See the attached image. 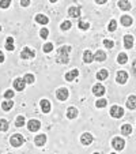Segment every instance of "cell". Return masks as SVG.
Masks as SVG:
<instances>
[{"instance_id": "obj_1", "label": "cell", "mask_w": 136, "mask_h": 154, "mask_svg": "<svg viewBox=\"0 0 136 154\" xmlns=\"http://www.w3.org/2000/svg\"><path fill=\"white\" fill-rule=\"evenodd\" d=\"M10 143H11V146H14V147H19V146H22L25 143V138L20 134H14L10 138Z\"/></svg>"}, {"instance_id": "obj_2", "label": "cell", "mask_w": 136, "mask_h": 154, "mask_svg": "<svg viewBox=\"0 0 136 154\" xmlns=\"http://www.w3.org/2000/svg\"><path fill=\"white\" fill-rule=\"evenodd\" d=\"M122 115H124V109H122L121 106H119V105H113L112 108H110V116L114 117V119H120V117H122Z\"/></svg>"}, {"instance_id": "obj_3", "label": "cell", "mask_w": 136, "mask_h": 154, "mask_svg": "<svg viewBox=\"0 0 136 154\" xmlns=\"http://www.w3.org/2000/svg\"><path fill=\"white\" fill-rule=\"evenodd\" d=\"M112 146H113V149H114V150L120 151V150H122V149L125 147V142H124V139H122V138L116 137V138H113Z\"/></svg>"}, {"instance_id": "obj_4", "label": "cell", "mask_w": 136, "mask_h": 154, "mask_svg": "<svg viewBox=\"0 0 136 154\" xmlns=\"http://www.w3.org/2000/svg\"><path fill=\"white\" fill-rule=\"evenodd\" d=\"M40 127H41V123L35 119H32L27 122V128H29V131H32V132H37V131L40 130Z\"/></svg>"}, {"instance_id": "obj_5", "label": "cell", "mask_w": 136, "mask_h": 154, "mask_svg": "<svg viewBox=\"0 0 136 154\" xmlns=\"http://www.w3.org/2000/svg\"><path fill=\"white\" fill-rule=\"evenodd\" d=\"M93 94H94V96H97V97H99V98H101V97L105 94V86H102L101 83L94 85V86H93Z\"/></svg>"}, {"instance_id": "obj_6", "label": "cell", "mask_w": 136, "mask_h": 154, "mask_svg": "<svg viewBox=\"0 0 136 154\" xmlns=\"http://www.w3.org/2000/svg\"><path fill=\"white\" fill-rule=\"evenodd\" d=\"M68 96H70L68 89H64V87H61V89H59V90L56 91V97H57V100H60V101H65V100L68 98Z\"/></svg>"}, {"instance_id": "obj_7", "label": "cell", "mask_w": 136, "mask_h": 154, "mask_svg": "<svg viewBox=\"0 0 136 154\" xmlns=\"http://www.w3.org/2000/svg\"><path fill=\"white\" fill-rule=\"evenodd\" d=\"M116 81H117V83H120V85L127 83L128 72H127V71H119V72H117V75H116Z\"/></svg>"}, {"instance_id": "obj_8", "label": "cell", "mask_w": 136, "mask_h": 154, "mask_svg": "<svg viewBox=\"0 0 136 154\" xmlns=\"http://www.w3.org/2000/svg\"><path fill=\"white\" fill-rule=\"evenodd\" d=\"M25 86H26V82H25L23 78H17L14 81V89L18 91L25 90Z\"/></svg>"}, {"instance_id": "obj_9", "label": "cell", "mask_w": 136, "mask_h": 154, "mask_svg": "<svg viewBox=\"0 0 136 154\" xmlns=\"http://www.w3.org/2000/svg\"><path fill=\"white\" fill-rule=\"evenodd\" d=\"M34 56H35V52L27 47H25L23 49H22V52H20V57L22 59H32V57H34Z\"/></svg>"}, {"instance_id": "obj_10", "label": "cell", "mask_w": 136, "mask_h": 154, "mask_svg": "<svg viewBox=\"0 0 136 154\" xmlns=\"http://www.w3.org/2000/svg\"><path fill=\"white\" fill-rule=\"evenodd\" d=\"M83 61L87 63V64H90V63H93L94 61V53L90 49H86L83 52Z\"/></svg>"}, {"instance_id": "obj_11", "label": "cell", "mask_w": 136, "mask_h": 154, "mask_svg": "<svg viewBox=\"0 0 136 154\" xmlns=\"http://www.w3.org/2000/svg\"><path fill=\"white\" fill-rule=\"evenodd\" d=\"M80 142L83 143L84 146H89L90 143L93 142V137H91V134H89V132H84V134H82Z\"/></svg>"}, {"instance_id": "obj_12", "label": "cell", "mask_w": 136, "mask_h": 154, "mask_svg": "<svg viewBox=\"0 0 136 154\" xmlns=\"http://www.w3.org/2000/svg\"><path fill=\"white\" fill-rule=\"evenodd\" d=\"M34 143L37 146H44L45 143H47V135L45 134H40V135H37V137L34 138Z\"/></svg>"}, {"instance_id": "obj_13", "label": "cell", "mask_w": 136, "mask_h": 154, "mask_svg": "<svg viewBox=\"0 0 136 154\" xmlns=\"http://www.w3.org/2000/svg\"><path fill=\"white\" fill-rule=\"evenodd\" d=\"M68 15L71 18H79L80 17V8L79 7H70L68 8Z\"/></svg>"}, {"instance_id": "obj_14", "label": "cell", "mask_w": 136, "mask_h": 154, "mask_svg": "<svg viewBox=\"0 0 136 154\" xmlns=\"http://www.w3.org/2000/svg\"><path fill=\"white\" fill-rule=\"evenodd\" d=\"M40 105H41V109H42L44 113H49L50 112V102L48 100H41Z\"/></svg>"}, {"instance_id": "obj_15", "label": "cell", "mask_w": 136, "mask_h": 154, "mask_svg": "<svg viewBox=\"0 0 136 154\" xmlns=\"http://www.w3.org/2000/svg\"><path fill=\"white\" fill-rule=\"evenodd\" d=\"M70 52H71L70 45H64V47H60L57 49V56H68Z\"/></svg>"}, {"instance_id": "obj_16", "label": "cell", "mask_w": 136, "mask_h": 154, "mask_svg": "<svg viewBox=\"0 0 136 154\" xmlns=\"http://www.w3.org/2000/svg\"><path fill=\"white\" fill-rule=\"evenodd\" d=\"M124 47L127 48V49H131V48L133 47V35L131 34H127L124 37Z\"/></svg>"}, {"instance_id": "obj_17", "label": "cell", "mask_w": 136, "mask_h": 154, "mask_svg": "<svg viewBox=\"0 0 136 154\" xmlns=\"http://www.w3.org/2000/svg\"><path fill=\"white\" fill-rule=\"evenodd\" d=\"M120 22H121V25L122 26H125V27H128V26H131L132 25V18L129 17V15H122L121 18H120Z\"/></svg>"}, {"instance_id": "obj_18", "label": "cell", "mask_w": 136, "mask_h": 154, "mask_svg": "<svg viewBox=\"0 0 136 154\" xmlns=\"http://www.w3.org/2000/svg\"><path fill=\"white\" fill-rule=\"evenodd\" d=\"M78 75H79V71L75 68V70H72V71H70V72L65 74V81L72 82L75 78H78Z\"/></svg>"}, {"instance_id": "obj_19", "label": "cell", "mask_w": 136, "mask_h": 154, "mask_svg": "<svg viewBox=\"0 0 136 154\" xmlns=\"http://www.w3.org/2000/svg\"><path fill=\"white\" fill-rule=\"evenodd\" d=\"M35 22L40 25H47L48 22H49V18L47 17V15H42V14H38L35 15Z\"/></svg>"}, {"instance_id": "obj_20", "label": "cell", "mask_w": 136, "mask_h": 154, "mask_svg": "<svg viewBox=\"0 0 136 154\" xmlns=\"http://www.w3.org/2000/svg\"><path fill=\"white\" fill-rule=\"evenodd\" d=\"M119 7L122 10V11H129L132 6H131L129 0H120V2H119Z\"/></svg>"}, {"instance_id": "obj_21", "label": "cell", "mask_w": 136, "mask_h": 154, "mask_svg": "<svg viewBox=\"0 0 136 154\" xmlns=\"http://www.w3.org/2000/svg\"><path fill=\"white\" fill-rule=\"evenodd\" d=\"M94 60H97V61H105L106 60V53L104 52V51H97L95 53H94Z\"/></svg>"}, {"instance_id": "obj_22", "label": "cell", "mask_w": 136, "mask_h": 154, "mask_svg": "<svg viewBox=\"0 0 136 154\" xmlns=\"http://www.w3.org/2000/svg\"><path fill=\"white\" fill-rule=\"evenodd\" d=\"M78 113L79 112L75 106H71V108L67 109V117H68V119H75V117L78 116Z\"/></svg>"}, {"instance_id": "obj_23", "label": "cell", "mask_w": 136, "mask_h": 154, "mask_svg": "<svg viewBox=\"0 0 136 154\" xmlns=\"http://www.w3.org/2000/svg\"><path fill=\"white\" fill-rule=\"evenodd\" d=\"M127 106L129 109H136V96H129L127 100Z\"/></svg>"}, {"instance_id": "obj_24", "label": "cell", "mask_w": 136, "mask_h": 154, "mask_svg": "<svg viewBox=\"0 0 136 154\" xmlns=\"http://www.w3.org/2000/svg\"><path fill=\"white\" fill-rule=\"evenodd\" d=\"M12 106H14V101H12V100H6V101L2 102V108H3V111H6V112H8Z\"/></svg>"}, {"instance_id": "obj_25", "label": "cell", "mask_w": 136, "mask_h": 154, "mask_svg": "<svg viewBox=\"0 0 136 154\" xmlns=\"http://www.w3.org/2000/svg\"><path fill=\"white\" fill-rule=\"evenodd\" d=\"M107 75H109V72H107L106 70H99L98 72H97V79H98V81H105V79L107 78Z\"/></svg>"}, {"instance_id": "obj_26", "label": "cell", "mask_w": 136, "mask_h": 154, "mask_svg": "<svg viewBox=\"0 0 136 154\" xmlns=\"http://www.w3.org/2000/svg\"><path fill=\"white\" fill-rule=\"evenodd\" d=\"M15 45H14V38L12 37H8L6 41V49L7 51H14Z\"/></svg>"}, {"instance_id": "obj_27", "label": "cell", "mask_w": 136, "mask_h": 154, "mask_svg": "<svg viewBox=\"0 0 136 154\" xmlns=\"http://www.w3.org/2000/svg\"><path fill=\"white\" fill-rule=\"evenodd\" d=\"M121 132H122V135H131V132H132V125L124 124L121 127Z\"/></svg>"}, {"instance_id": "obj_28", "label": "cell", "mask_w": 136, "mask_h": 154, "mask_svg": "<svg viewBox=\"0 0 136 154\" xmlns=\"http://www.w3.org/2000/svg\"><path fill=\"white\" fill-rule=\"evenodd\" d=\"M71 26H72V23H71L70 20H64V22H61L60 25V29L63 30V32H67V30H70Z\"/></svg>"}, {"instance_id": "obj_29", "label": "cell", "mask_w": 136, "mask_h": 154, "mask_svg": "<svg viewBox=\"0 0 136 154\" xmlns=\"http://www.w3.org/2000/svg\"><path fill=\"white\" fill-rule=\"evenodd\" d=\"M127 61H128L127 53H120L119 57H117V63H119V64H125Z\"/></svg>"}, {"instance_id": "obj_30", "label": "cell", "mask_w": 136, "mask_h": 154, "mask_svg": "<svg viewBox=\"0 0 136 154\" xmlns=\"http://www.w3.org/2000/svg\"><path fill=\"white\" fill-rule=\"evenodd\" d=\"M8 130V122L4 119L0 120V132H6Z\"/></svg>"}, {"instance_id": "obj_31", "label": "cell", "mask_w": 136, "mask_h": 154, "mask_svg": "<svg viewBox=\"0 0 136 154\" xmlns=\"http://www.w3.org/2000/svg\"><path fill=\"white\" fill-rule=\"evenodd\" d=\"M42 51H44L45 53L52 52V51H53V44H52V42H47V44H45V45L42 47Z\"/></svg>"}, {"instance_id": "obj_32", "label": "cell", "mask_w": 136, "mask_h": 154, "mask_svg": "<svg viewBox=\"0 0 136 154\" xmlns=\"http://www.w3.org/2000/svg\"><path fill=\"white\" fill-rule=\"evenodd\" d=\"M23 79H25L26 83H34V81H35V78H34L33 74H26V75L23 76Z\"/></svg>"}, {"instance_id": "obj_33", "label": "cell", "mask_w": 136, "mask_h": 154, "mask_svg": "<svg viewBox=\"0 0 136 154\" xmlns=\"http://www.w3.org/2000/svg\"><path fill=\"white\" fill-rule=\"evenodd\" d=\"M107 105V101L105 98H101V100H97V102H95V106L97 108H105Z\"/></svg>"}, {"instance_id": "obj_34", "label": "cell", "mask_w": 136, "mask_h": 154, "mask_svg": "<svg viewBox=\"0 0 136 154\" xmlns=\"http://www.w3.org/2000/svg\"><path fill=\"white\" fill-rule=\"evenodd\" d=\"M117 29V22L114 19H112L109 22V26H107V30H109V32H114V30Z\"/></svg>"}, {"instance_id": "obj_35", "label": "cell", "mask_w": 136, "mask_h": 154, "mask_svg": "<svg viewBox=\"0 0 136 154\" xmlns=\"http://www.w3.org/2000/svg\"><path fill=\"white\" fill-rule=\"evenodd\" d=\"M78 27H79L80 30H87V29L90 27V23H87L86 20H80V22L78 23Z\"/></svg>"}, {"instance_id": "obj_36", "label": "cell", "mask_w": 136, "mask_h": 154, "mask_svg": "<svg viewBox=\"0 0 136 154\" xmlns=\"http://www.w3.org/2000/svg\"><path fill=\"white\" fill-rule=\"evenodd\" d=\"M15 125H17V127H22V125H25V117L23 116H18L17 120H15Z\"/></svg>"}, {"instance_id": "obj_37", "label": "cell", "mask_w": 136, "mask_h": 154, "mask_svg": "<svg viewBox=\"0 0 136 154\" xmlns=\"http://www.w3.org/2000/svg\"><path fill=\"white\" fill-rule=\"evenodd\" d=\"M11 6V0H0V8H8Z\"/></svg>"}, {"instance_id": "obj_38", "label": "cell", "mask_w": 136, "mask_h": 154, "mask_svg": "<svg viewBox=\"0 0 136 154\" xmlns=\"http://www.w3.org/2000/svg\"><path fill=\"white\" fill-rule=\"evenodd\" d=\"M56 61L60 63V64L68 63V56H57V57H56Z\"/></svg>"}, {"instance_id": "obj_39", "label": "cell", "mask_w": 136, "mask_h": 154, "mask_svg": "<svg viewBox=\"0 0 136 154\" xmlns=\"http://www.w3.org/2000/svg\"><path fill=\"white\" fill-rule=\"evenodd\" d=\"M40 35H41V38H47L48 35H49V30L45 29V27H44V29H41L40 30Z\"/></svg>"}, {"instance_id": "obj_40", "label": "cell", "mask_w": 136, "mask_h": 154, "mask_svg": "<svg viewBox=\"0 0 136 154\" xmlns=\"http://www.w3.org/2000/svg\"><path fill=\"white\" fill-rule=\"evenodd\" d=\"M4 98H6V100L14 98V90H7L6 93H4Z\"/></svg>"}, {"instance_id": "obj_41", "label": "cell", "mask_w": 136, "mask_h": 154, "mask_svg": "<svg viewBox=\"0 0 136 154\" xmlns=\"http://www.w3.org/2000/svg\"><path fill=\"white\" fill-rule=\"evenodd\" d=\"M104 45L106 48H109V49H112V48L114 47V42H113V41H110V40H104Z\"/></svg>"}, {"instance_id": "obj_42", "label": "cell", "mask_w": 136, "mask_h": 154, "mask_svg": "<svg viewBox=\"0 0 136 154\" xmlns=\"http://www.w3.org/2000/svg\"><path fill=\"white\" fill-rule=\"evenodd\" d=\"M30 4V0H20V6L22 7H27Z\"/></svg>"}, {"instance_id": "obj_43", "label": "cell", "mask_w": 136, "mask_h": 154, "mask_svg": "<svg viewBox=\"0 0 136 154\" xmlns=\"http://www.w3.org/2000/svg\"><path fill=\"white\" fill-rule=\"evenodd\" d=\"M107 0H95V3H98V4H104V3H106Z\"/></svg>"}, {"instance_id": "obj_44", "label": "cell", "mask_w": 136, "mask_h": 154, "mask_svg": "<svg viewBox=\"0 0 136 154\" xmlns=\"http://www.w3.org/2000/svg\"><path fill=\"white\" fill-rule=\"evenodd\" d=\"M4 61V55H3V52H0V63H3Z\"/></svg>"}, {"instance_id": "obj_45", "label": "cell", "mask_w": 136, "mask_h": 154, "mask_svg": "<svg viewBox=\"0 0 136 154\" xmlns=\"http://www.w3.org/2000/svg\"><path fill=\"white\" fill-rule=\"evenodd\" d=\"M50 3H56V2H57V0H49Z\"/></svg>"}, {"instance_id": "obj_46", "label": "cell", "mask_w": 136, "mask_h": 154, "mask_svg": "<svg viewBox=\"0 0 136 154\" xmlns=\"http://www.w3.org/2000/svg\"><path fill=\"white\" fill-rule=\"evenodd\" d=\"M0 30H2V27H0Z\"/></svg>"}]
</instances>
